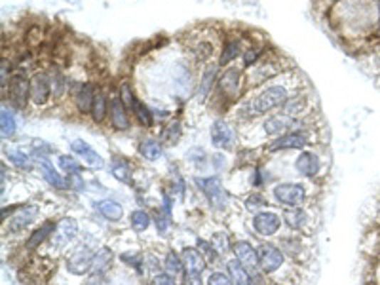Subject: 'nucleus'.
Here are the masks:
<instances>
[{
	"instance_id": "nucleus-1",
	"label": "nucleus",
	"mask_w": 380,
	"mask_h": 285,
	"mask_svg": "<svg viewBox=\"0 0 380 285\" xmlns=\"http://www.w3.org/2000/svg\"><path fill=\"white\" fill-rule=\"evenodd\" d=\"M297 90H300L299 75L295 70H287L282 76H278L268 84H263L243 97L238 103L236 117L240 122H255L260 118L268 117L272 112L280 111L285 101L293 95Z\"/></svg>"
},
{
	"instance_id": "nucleus-2",
	"label": "nucleus",
	"mask_w": 380,
	"mask_h": 285,
	"mask_svg": "<svg viewBox=\"0 0 380 285\" xmlns=\"http://www.w3.org/2000/svg\"><path fill=\"white\" fill-rule=\"evenodd\" d=\"M93 255L95 245L80 240L63 259H59L48 285H84L93 270Z\"/></svg>"
},
{
	"instance_id": "nucleus-3",
	"label": "nucleus",
	"mask_w": 380,
	"mask_h": 285,
	"mask_svg": "<svg viewBox=\"0 0 380 285\" xmlns=\"http://www.w3.org/2000/svg\"><path fill=\"white\" fill-rule=\"evenodd\" d=\"M192 185L200 193V196L206 200L209 211H213L221 217H228L234 211V208H232V193L228 190V186H226L221 175H194Z\"/></svg>"
},
{
	"instance_id": "nucleus-4",
	"label": "nucleus",
	"mask_w": 380,
	"mask_h": 285,
	"mask_svg": "<svg viewBox=\"0 0 380 285\" xmlns=\"http://www.w3.org/2000/svg\"><path fill=\"white\" fill-rule=\"evenodd\" d=\"M80 221L75 215H59L58 227L53 230L52 238L44 245V249L38 255L48 257L52 261H59L80 242Z\"/></svg>"
},
{
	"instance_id": "nucleus-5",
	"label": "nucleus",
	"mask_w": 380,
	"mask_h": 285,
	"mask_svg": "<svg viewBox=\"0 0 380 285\" xmlns=\"http://www.w3.org/2000/svg\"><path fill=\"white\" fill-rule=\"evenodd\" d=\"M48 205L50 204H44L41 200H27V202H23L21 208L8 221L2 222L4 238L8 236V238L23 240V236H27L42 219L50 217V213H46Z\"/></svg>"
},
{
	"instance_id": "nucleus-6",
	"label": "nucleus",
	"mask_w": 380,
	"mask_h": 285,
	"mask_svg": "<svg viewBox=\"0 0 380 285\" xmlns=\"http://www.w3.org/2000/svg\"><path fill=\"white\" fill-rule=\"evenodd\" d=\"M312 185L310 181H278L276 185L268 188L270 200L274 205L280 210H287V208H300V205H310L312 202Z\"/></svg>"
},
{
	"instance_id": "nucleus-7",
	"label": "nucleus",
	"mask_w": 380,
	"mask_h": 285,
	"mask_svg": "<svg viewBox=\"0 0 380 285\" xmlns=\"http://www.w3.org/2000/svg\"><path fill=\"white\" fill-rule=\"evenodd\" d=\"M293 173L302 181H310V183H320V181L327 175L329 169V156L320 145L305 149V151L297 152V156L291 162Z\"/></svg>"
},
{
	"instance_id": "nucleus-8",
	"label": "nucleus",
	"mask_w": 380,
	"mask_h": 285,
	"mask_svg": "<svg viewBox=\"0 0 380 285\" xmlns=\"http://www.w3.org/2000/svg\"><path fill=\"white\" fill-rule=\"evenodd\" d=\"M316 145H322L317 128L293 129V131H289V134L263 145L260 151H263L265 156H276V154H283V152H300Z\"/></svg>"
},
{
	"instance_id": "nucleus-9",
	"label": "nucleus",
	"mask_w": 380,
	"mask_h": 285,
	"mask_svg": "<svg viewBox=\"0 0 380 285\" xmlns=\"http://www.w3.org/2000/svg\"><path fill=\"white\" fill-rule=\"evenodd\" d=\"M248 87L246 69L238 65H228L219 72L217 90H219L221 100L226 103H240L243 100V93Z\"/></svg>"
},
{
	"instance_id": "nucleus-10",
	"label": "nucleus",
	"mask_w": 380,
	"mask_h": 285,
	"mask_svg": "<svg viewBox=\"0 0 380 285\" xmlns=\"http://www.w3.org/2000/svg\"><path fill=\"white\" fill-rule=\"evenodd\" d=\"M249 232L257 242H265V240H276L283 228V217L282 211L268 208L259 213L249 217L248 221Z\"/></svg>"
},
{
	"instance_id": "nucleus-11",
	"label": "nucleus",
	"mask_w": 380,
	"mask_h": 285,
	"mask_svg": "<svg viewBox=\"0 0 380 285\" xmlns=\"http://www.w3.org/2000/svg\"><path fill=\"white\" fill-rule=\"evenodd\" d=\"M276 244L282 247V251L287 255L291 262L297 267H306L312 261V236L297 232L280 234L276 238Z\"/></svg>"
},
{
	"instance_id": "nucleus-12",
	"label": "nucleus",
	"mask_w": 380,
	"mask_h": 285,
	"mask_svg": "<svg viewBox=\"0 0 380 285\" xmlns=\"http://www.w3.org/2000/svg\"><path fill=\"white\" fill-rule=\"evenodd\" d=\"M282 217L283 227L287 228L289 232L312 236V232H314L317 227V217L312 213V204L282 210Z\"/></svg>"
},
{
	"instance_id": "nucleus-13",
	"label": "nucleus",
	"mask_w": 380,
	"mask_h": 285,
	"mask_svg": "<svg viewBox=\"0 0 380 285\" xmlns=\"http://www.w3.org/2000/svg\"><path fill=\"white\" fill-rule=\"evenodd\" d=\"M209 141L217 151H236L240 146V134L234 124H231L225 118H217L209 126Z\"/></svg>"
},
{
	"instance_id": "nucleus-14",
	"label": "nucleus",
	"mask_w": 380,
	"mask_h": 285,
	"mask_svg": "<svg viewBox=\"0 0 380 285\" xmlns=\"http://www.w3.org/2000/svg\"><path fill=\"white\" fill-rule=\"evenodd\" d=\"M58 219L59 217L53 215L42 219V221L21 240V249H23L25 253H29V255H38V253L44 249V245L52 238L53 230L58 227Z\"/></svg>"
},
{
	"instance_id": "nucleus-15",
	"label": "nucleus",
	"mask_w": 380,
	"mask_h": 285,
	"mask_svg": "<svg viewBox=\"0 0 380 285\" xmlns=\"http://www.w3.org/2000/svg\"><path fill=\"white\" fill-rule=\"evenodd\" d=\"M4 95H8L12 109L23 111L25 107L31 103V76L25 75L23 70L14 72Z\"/></svg>"
},
{
	"instance_id": "nucleus-16",
	"label": "nucleus",
	"mask_w": 380,
	"mask_h": 285,
	"mask_svg": "<svg viewBox=\"0 0 380 285\" xmlns=\"http://www.w3.org/2000/svg\"><path fill=\"white\" fill-rule=\"evenodd\" d=\"M53 101V86H52V72L48 70H36L31 76V103L36 109L48 107Z\"/></svg>"
},
{
	"instance_id": "nucleus-17",
	"label": "nucleus",
	"mask_w": 380,
	"mask_h": 285,
	"mask_svg": "<svg viewBox=\"0 0 380 285\" xmlns=\"http://www.w3.org/2000/svg\"><path fill=\"white\" fill-rule=\"evenodd\" d=\"M232 257L242 262L249 274L259 270V253H257V242L249 238H234L232 242Z\"/></svg>"
},
{
	"instance_id": "nucleus-18",
	"label": "nucleus",
	"mask_w": 380,
	"mask_h": 285,
	"mask_svg": "<svg viewBox=\"0 0 380 285\" xmlns=\"http://www.w3.org/2000/svg\"><path fill=\"white\" fill-rule=\"evenodd\" d=\"M109 171L112 179L133 188L135 177H137V166H135L132 158L122 156V154H112L109 162Z\"/></svg>"
},
{
	"instance_id": "nucleus-19",
	"label": "nucleus",
	"mask_w": 380,
	"mask_h": 285,
	"mask_svg": "<svg viewBox=\"0 0 380 285\" xmlns=\"http://www.w3.org/2000/svg\"><path fill=\"white\" fill-rule=\"evenodd\" d=\"M97 87L93 82H78L75 87H70L69 93L73 95L75 101V109L82 117H90L92 114L93 103H95V95H97Z\"/></svg>"
},
{
	"instance_id": "nucleus-20",
	"label": "nucleus",
	"mask_w": 380,
	"mask_h": 285,
	"mask_svg": "<svg viewBox=\"0 0 380 285\" xmlns=\"http://www.w3.org/2000/svg\"><path fill=\"white\" fill-rule=\"evenodd\" d=\"M70 152L78 156L82 160V163L86 166L88 169H92V171H101V169L107 168V162H105V158L99 154L95 149H93L88 141L84 139H73L69 145Z\"/></svg>"
},
{
	"instance_id": "nucleus-21",
	"label": "nucleus",
	"mask_w": 380,
	"mask_h": 285,
	"mask_svg": "<svg viewBox=\"0 0 380 285\" xmlns=\"http://www.w3.org/2000/svg\"><path fill=\"white\" fill-rule=\"evenodd\" d=\"M36 173L41 175V179L46 183L56 193H67V175L53 166L50 158L46 160H36Z\"/></svg>"
},
{
	"instance_id": "nucleus-22",
	"label": "nucleus",
	"mask_w": 380,
	"mask_h": 285,
	"mask_svg": "<svg viewBox=\"0 0 380 285\" xmlns=\"http://www.w3.org/2000/svg\"><path fill=\"white\" fill-rule=\"evenodd\" d=\"M132 112L127 109L124 103H122L120 95L118 93H112L110 95V109H109V126L110 129H115V131H130L132 129Z\"/></svg>"
},
{
	"instance_id": "nucleus-23",
	"label": "nucleus",
	"mask_w": 380,
	"mask_h": 285,
	"mask_svg": "<svg viewBox=\"0 0 380 285\" xmlns=\"http://www.w3.org/2000/svg\"><path fill=\"white\" fill-rule=\"evenodd\" d=\"M219 72L221 67L219 65H211L208 63L204 67L202 76H200V80L196 84V93H194V97L200 105L204 103H208L211 100V95H213V90L217 87V80H219Z\"/></svg>"
},
{
	"instance_id": "nucleus-24",
	"label": "nucleus",
	"mask_w": 380,
	"mask_h": 285,
	"mask_svg": "<svg viewBox=\"0 0 380 285\" xmlns=\"http://www.w3.org/2000/svg\"><path fill=\"white\" fill-rule=\"evenodd\" d=\"M93 211L97 213L101 219H105L110 225H120L126 221V210L122 202L115 198H99L93 202Z\"/></svg>"
},
{
	"instance_id": "nucleus-25",
	"label": "nucleus",
	"mask_w": 380,
	"mask_h": 285,
	"mask_svg": "<svg viewBox=\"0 0 380 285\" xmlns=\"http://www.w3.org/2000/svg\"><path fill=\"white\" fill-rule=\"evenodd\" d=\"M4 162H8L12 166L18 173L27 175L35 173L36 171V160L33 158L29 151H23L19 146H10V149H4Z\"/></svg>"
},
{
	"instance_id": "nucleus-26",
	"label": "nucleus",
	"mask_w": 380,
	"mask_h": 285,
	"mask_svg": "<svg viewBox=\"0 0 380 285\" xmlns=\"http://www.w3.org/2000/svg\"><path fill=\"white\" fill-rule=\"evenodd\" d=\"M116 264H118V253H116L115 247L109 244H99L95 247V255H93L92 272L115 274Z\"/></svg>"
},
{
	"instance_id": "nucleus-27",
	"label": "nucleus",
	"mask_w": 380,
	"mask_h": 285,
	"mask_svg": "<svg viewBox=\"0 0 380 285\" xmlns=\"http://www.w3.org/2000/svg\"><path fill=\"white\" fill-rule=\"evenodd\" d=\"M310 109H312L310 95H308L305 90H297V92L285 101V105H283L278 112H283V114H287V117L293 118H302L312 114Z\"/></svg>"
},
{
	"instance_id": "nucleus-28",
	"label": "nucleus",
	"mask_w": 380,
	"mask_h": 285,
	"mask_svg": "<svg viewBox=\"0 0 380 285\" xmlns=\"http://www.w3.org/2000/svg\"><path fill=\"white\" fill-rule=\"evenodd\" d=\"M126 222H127V228H130L132 234H135V236H144V234L149 232L150 228L154 227L152 211H150L149 208H141V205L130 211Z\"/></svg>"
},
{
	"instance_id": "nucleus-29",
	"label": "nucleus",
	"mask_w": 380,
	"mask_h": 285,
	"mask_svg": "<svg viewBox=\"0 0 380 285\" xmlns=\"http://www.w3.org/2000/svg\"><path fill=\"white\" fill-rule=\"evenodd\" d=\"M181 259H183V267L184 272H198V274H206L209 272V264L208 261L204 259V255L198 251L196 245H181Z\"/></svg>"
},
{
	"instance_id": "nucleus-30",
	"label": "nucleus",
	"mask_w": 380,
	"mask_h": 285,
	"mask_svg": "<svg viewBox=\"0 0 380 285\" xmlns=\"http://www.w3.org/2000/svg\"><path fill=\"white\" fill-rule=\"evenodd\" d=\"M137 154L144 162H160L162 158L166 156V145L158 137L144 135L137 143Z\"/></svg>"
},
{
	"instance_id": "nucleus-31",
	"label": "nucleus",
	"mask_w": 380,
	"mask_h": 285,
	"mask_svg": "<svg viewBox=\"0 0 380 285\" xmlns=\"http://www.w3.org/2000/svg\"><path fill=\"white\" fill-rule=\"evenodd\" d=\"M246 48L242 46V38H226L221 46V55L217 59V65L221 69H225L228 65L236 63V59L242 58V53Z\"/></svg>"
},
{
	"instance_id": "nucleus-32",
	"label": "nucleus",
	"mask_w": 380,
	"mask_h": 285,
	"mask_svg": "<svg viewBox=\"0 0 380 285\" xmlns=\"http://www.w3.org/2000/svg\"><path fill=\"white\" fill-rule=\"evenodd\" d=\"M208 240L213 244V247L223 259L232 255V242H234L232 230H228V228L225 227H215L213 230L209 232Z\"/></svg>"
},
{
	"instance_id": "nucleus-33",
	"label": "nucleus",
	"mask_w": 380,
	"mask_h": 285,
	"mask_svg": "<svg viewBox=\"0 0 380 285\" xmlns=\"http://www.w3.org/2000/svg\"><path fill=\"white\" fill-rule=\"evenodd\" d=\"M270 205V194H266V190H251V193L242 196V208L248 213H251V215H255V213H259L263 210H268Z\"/></svg>"
},
{
	"instance_id": "nucleus-34",
	"label": "nucleus",
	"mask_w": 380,
	"mask_h": 285,
	"mask_svg": "<svg viewBox=\"0 0 380 285\" xmlns=\"http://www.w3.org/2000/svg\"><path fill=\"white\" fill-rule=\"evenodd\" d=\"M132 117L133 120L141 126L143 129H152L154 128L156 124V118H154V111H152V107H149L147 103H144L141 97L137 95V100L133 101L132 105Z\"/></svg>"
},
{
	"instance_id": "nucleus-35",
	"label": "nucleus",
	"mask_w": 380,
	"mask_h": 285,
	"mask_svg": "<svg viewBox=\"0 0 380 285\" xmlns=\"http://www.w3.org/2000/svg\"><path fill=\"white\" fill-rule=\"evenodd\" d=\"M209 156L211 154L204 146H190L189 151L184 152V160L196 171V175H208L206 169L209 168Z\"/></svg>"
},
{
	"instance_id": "nucleus-36",
	"label": "nucleus",
	"mask_w": 380,
	"mask_h": 285,
	"mask_svg": "<svg viewBox=\"0 0 380 285\" xmlns=\"http://www.w3.org/2000/svg\"><path fill=\"white\" fill-rule=\"evenodd\" d=\"M162 270L171 274L175 278H181V276H183V259H181V253H179L175 247H171V245H167L166 251L162 253Z\"/></svg>"
},
{
	"instance_id": "nucleus-37",
	"label": "nucleus",
	"mask_w": 380,
	"mask_h": 285,
	"mask_svg": "<svg viewBox=\"0 0 380 285\" xmlns=\"http://www.w3.org/2000/svg\"><path fill=\"white\" fill-rule=\"evenodd\" d=\"M109 109H110V93L107 90H99L97 95H95V103H93L92 109V122L95 126H101L109 120Z\"/></svg>"
},
{
	"instance_id": "nucleus-38",
	"label": "nucleus",
	"mask_w": 380,
	"mask_h": 285,
	"mask_svg": "<svg viewBox=\"0 0 380 285\" xmlns=\"http://www.w3.org/2000/svg\"><path fill=\"white\" fill-rule=\"evenodd\" d=\"M18 118H16L14 109L12 107L2 105V109H0V135H2V139H14L18 135Z\"/></svg>"
},
{
	"instance_id": "nucleus-39",
	"label": "nucleus",
	"mask_w": 380,
	"mask_h": 285,
	"mask_svg": "<svg viewBox=\"0 0 380 285\" xmlns=\"http://www.w3.org/2000/svg\"><path fill=\"white\" fill-rule=\"evenodd\" d=\"M166 186L171 190L173 196H175L177 202H181V204H183L184 200H186V196H189V181H186V177H184L183 173H181V169L179 168H173L171 171H169Z\"/></svg>"
},
{
	"instance_id": "nucleus-40",
	"label": "nucleus",
	"mask_w": 380,
	"mask_h": 285,
	"mask_svg": "<svg viewBox=\"0 0 380 285\" xmlns=\"http://www.w3.org/2000/svg\"><path fill=\"white\" fill-rule=\"evenodd\" d=\"M184 135V128L181 120H169L167 124H164V128L160 129V134H158V139L164 143L166 146H175L179 145V141L183 139Z\"/></svg>"
},
{
	"instance_id": "nucleus-41",
	"label": "nucleus",
	"mask_w": 380,
	"mask_h": 285,
	"mask_svg": "<svg viewBox=\"0 0 380 285\" xmlns=\"http://www.w3.org/2000/svg\"><path fill=\"white\" fill-rule=\"evenodd\" d=\"M225 270L228 272L232 279V285H251L249 284V272L246 270L242 262L231 257V259H226L225 262Z\"/></svg>"
},
{
	"instance_id": "nucleus-42",
	"label": "nucleus",
	"mask_w": 380,
	"mask_h": 285,
	"mask_svg": "<svg viewBox=\"0 0 380 285\" xmlns=\"http://www.w3.org/2000/svg\"><path fill=\"white\" fill-rule=\"evenodd\" d=\"M194 245H196L198 251L202 253L204 259L208 261L209 268H217V264L223 261V257L217 253V249H215L213 244H211L208 238H204V236H196V242H194Z\"/></svg>"
},
{
	"instance_id": "nucleus-43",
	"label": "nucleus",
	"mask_w": 380,
	"mask_h": 285,
	"mask_svg": "<svg viewBox=\"0 0 380 285\" xmlns=\"http://www.w3.org/2000/svg\"><path fill=\"white\" fill-rule=\"evenodd\" d=\"M266 55V48L265 46H259V44H249V46H246V50H243L242 53V67L246 70L251 69V67H255V65L259 63L260 59L265 58Z\"/></svg>"
},
{
	"instance_id": "nucleus-44",
	"label": "nucleus",
	"mask_w": 380,
	"mask_h": 285,
	"mask_svg": "<svg viewBox=\"0 0 380 285\" xmlns=\"http://www.w3.org/2000/svg\"><path fill=\"white\" fill-rule=\"evenodd\" d=\"M58 168L63 171L65 175L70 173H82L84 171V163L78 156H75L73 152L70 154H58Z\"/></svg>"
},
{
	"instance_id": "nucleus-45",
	"label": "nucleus",
	"mask_w": 380,
	"mask_h": 285,
	"mask_svg": "<svg viewBox=\"0 0 380 285\" xmlns=\"http://www.w3.org/2000/svg\"><path fill=\"white\" fill-rule=\"evenodd\" d=\"M209 169L213 171L215 175H223L231 169V158L225 151H217L209 156Z\"/></svg>"
},
{
	"instance_id": "nucleus-46",
	"label": "nucleus",
	"mask_w": 380,
	"mask_h": 285,
	"mask_svg": "<svg viewBox=\"0 0 380 285\" xmlns=\"http://www.w3.org/2000/svg\"><path fill=\"white\" fill-rule=\"evenodd\" d=\"M67 190L75 194H84L90 190V181L84 177V173L67 175Z\"/></svg>"
},
{
	"instance_id": "nucleus-47",
	"label": "nucleus",
	"mask_w": 380,
	"mask_h": 285,
	"mask_svg": "<svg viewBox=\"0 0 380 285\" xmlns=\"http://www.w3.org/2000/svg\"><path fill=\"white\" fill-rule=\"evenodd\" d=\"M29 152L33 154V158L35 160H46V158L53 156L56 154V146L50 145L48 141H42V139H36L33 145H31Z\"/></svg>"
},
{
	"instance_id": "nucleus-48",
	"label": "nucleus",
	"mask_w": 380,
	"mask_h": 285,
	"mask_svg": "<svg viewBox=\"0 0 380 285\" xmlns=\"http://www.w3.org/2000/svg\"><path fill=\"white\" fill-rule=\"evenodd\" d=\"M118 95H120V100L122 103L132 111V105H133V101L137 100V93H135V90H133L132 86V82L130 80H122L120 82V86H118Z\"/></svg>"
},
{
	"instance_id": "nucleus-49",
	"label": "nucleus",
	"mask_w": 380,
	"mask_h": 285,
	"mask_svg": "<svg viewBox=\"0 0 380 285\" xmlns=\"http://www.w3.org/2000/svg\"><path fill=\"white\" fill-rule=\"evenodd\" d=\"M206 285H232V279L226 270H221V268H209L208 278H206Z\"/></svg>"
},
{
	"instance_id": "nucleus-50",
	"label": "nucleus",
	"mask_w": 380,
	"mask_h": 285,
	"mask_svg": "<svg viewBox=\"0 0 380 285\" xmlns=\"http://www.w3.org/2000/svg\"><path fill=\"white\" fill-rule=\"evenodd\" d=\"M143 285H181V284H179V278H175L171 274H167L162 270V272L150 276Z\"/></svg>"
},
{
	"instance_id": "nucleus-51",
	"label": "nucleus",
	"mask_w": 380,
	"mask_h": 285,
	"mask_svg": "<svg viewBox=\"0 0 380 285\" xmlns=\"http://www.w3.org/2000/svg\"><path fill=\"white\" fill-rule=\"evenodd\" d=\"M12 61L6 58H2V63H0V87H2V93L6 92L8 84L12 80Z\"/></svg>"
},
{
	"instance_id": "nucleus-52",
	"label": "nucleus",
	"mask_w": 380,
	"mask_h": 285,
	"mask_svg": "<svg viewBox=\"0 0 380 285\" xmlns=\"http://www.w3.org/2000/svg\"><path fill=\"white\" fill-rule=\"evenodd\" d=\"M179 284L181 285H206V279H204V274L183 272V276L179 278Z\"/></svg>"
},
{
	"instance_id": "nucleus-53",
	"label": "nucleus",
	"mask_w": 380,
	"mask_h": 285,
	"mask_svg": "<svg viewBox=\"0 0 380 285\" xmlns=\"http://www.w3.org/2000/svg\"><path fill=\"white\" fill-rule=\"evenodd\" d=\"M249 284L251 285H272V278L266 276L263 270H255V272L249 274Z\"/></svg>"
},
{
	"instance_id": "nucleus-54",
	"label": "nucleus",
	"mask_w": 380,
	"mask_h": 285,
	"mask_svg": "<svg viewBox=\"0 0 380 285\" xmlns=\"http://www.w3.org/2000/svg\"><path fill=\"white\" fill-rule=\"evenodd\" d=\"M373 285H380V259L373 264Z\"/></svg>"
},
{
	"instance_id": "nucleus-55",
	"label": "nucleus",
	"mask_w": 380,
	"mask_h": 285,
	"mask_svg": "<svg viewBox=\"0 0 380 285\" xmlns=\"http://www.w3.org/2000/svg\"><path fill=\"white\" fill-rule=\"evenodd\" d=\"M379 8H380V0H379ZM374 38V41H380V16H379V23H376V27H374L373 35H371Z\"/></svg>"
},
{
	"instance_id": "nucleus-56",
	"label": "nucleus",
	"mask_w": 380,
	"mask_h": 285,
	"mask_svg": "<svg viewBox=\"0 0 380 285\" xmlns=\"http://www.w3.org/2000/svg\"><path fill=\"white\" fill-rule=\"evenodd\" d=\"M339 2H344V0H331V4H339Z\"/></svg>"
}]
</instances>
